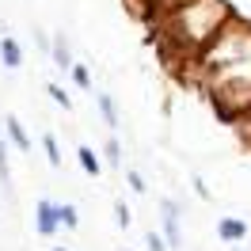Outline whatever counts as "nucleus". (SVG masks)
<instances>
[{"label":"nucleus","instance_id":"obj_1","mask_svg":"<svg viewBox=\"0 0 251 251\" xmlns=\"http://www.w3.org/2000/svg\"><path fill=\"white\" fill-rule=\"evenodd\" d=\"M61 228V205H53V202H38V232L42 236H53Z\"/></svg>","mask_w":251,"mask_h":251},{"label":"nucleus","instance_id":"obj_2","mask_svg":"<svg viewBox=\"0 0 251 251\" xmlns=\"http://www.w3.org/2000/svg\"><path fill=\"white\" fill-rule=\"evenodd\" d=\"M164 236H168V248H179L183 244V236H179V209L172 202H164Z\"/></svg>","mask_w":251,"mask_h":251},{"label":"nucleus","instance_id":"obj_3","mask_svg":"<svg viewBox=\"0 0 251 251\" xmlns=\"http://www.w3.org/2000/svg\"><path fill=\"white\" fill-rule=\"evenodd\" d=\"M244 232H248V225H244V221H232V217H225L217 225V236H221V240H244Z\"/></svg>","mask_w":251,"mask_h":251},{"label":"nucleus","instance_id":"obj_4","mask_svg":"<svg viewBox=\"0 0 251 251\" xmlns=\"http://www.w3.org/2000/svg\"><path fill=\"white\" fill-rule=\"evenodd\" d=\"M0 57H4V65H8V69H19V61H23V53H19L16 38H4V42H0Z\"/></svg>","mask_w":251,"mask_h":251},{"label":"nucleus","instance_id":"obj_5","mask_svg":"<svg viewBox=\"0 0 251 251\" xmlns=\"http://www.w3.org/2000/svg\"><path fill=\"white\" fill-rule=\"evenodd\" d=\"M8 137H12V145H19L23 152L31 149V141H27V133H23V126H19V118H8Z\"/></svg>","mask_w":251,"mask_h":251},{"label":"nucleus","instance_id":"obj_6","mask_svg":"<svg viewBox=\"0 0 251 251\" xmlns=\"http://www.w3.org/2000/svg\"><path fill=\"white\" fill-rule=\"evenodd\" d=\"M99 110H103V118H107L110 129H118V110H114V99H110V95H99Z\"/></svg>","mask_w":251,"mask_h":251},{"label":"nucleus","instance_id":"obj_7","mask_svg":"<svg viewBox=\"0 0 251 251\" xmlns=\"http://www.w3.org/2000/svg\"><path fill=\"white\" fill-rule=\"evenodd\" d=\"M80 164H84L88 175H99V160H95V152L88 149V145H80Z\"/></svg>","mask_w":251,"mask_h":251},{"label":"nucleus","instance_id":"obj_8","mask_svg":"<svg viewBox=\"0 0 251 251\" xmlns=\"http://www.w3.org/2000/svg\"><path fill=\"white\" fill-rule=\"evenodd\" d=\"M69 76H73V84H80V88H92V76H88L84 65H69Z\"/></svg>","mask_w":251,"mask_h":251},{"label":"nucleus","instance_id":"obj_9","mask_svg":"<svg viewBox=\"0 0 251 251\" xmlns=\"http://www.w3.org/2000/svg\"><path fill=\"white\" fill-rule=\"evenodd\" d=\"M50 99H53V103H57V107H65V110L73 107V99H69V95H65L61 88H57V84H50Z\"/></svg>","mask_w":251,"mask_h":251},{"label":"nucleus","instance_id":"obj_10","mask_svg":"<svg viewBox=\"0 0 251 251\" xmlns=\"http://www.w3.org/2000/svg\"><path fill=\"white\" fill-rule=\"evenodd\" d=\"M42 145H46V156H50V164H61V152H57V141H53V137H42Z\"/></svg>","mask_w":251,"mask_h":251},{"label":"nucleus","instance_id":"obj_11","mask_svg":"<svg viewBox=\"0 0 251 251\" xmlns=\"http://www.w3.org/2000/svg\"><path fill=\"white\" fill-rule=\"evenodd\" d=\"M61 225L65 228H76L80 221H76V209H73V205H61Z\"/></svg>","mask_w":251,"mask_h":251},{"label":"nucleus","instance_id":"obj_12","mask_svg":"<svg viewBox=\"0 0 251 251\" xmlns=\"http://www.w3.org/2000/svg\"><path fill=\"white\" fill-rule=\"evenodd\" d=\"M0 179H4V183L12 179V172H8V149H4V141H0Z\"/></svg>","mask_w":251,"mask_h":251},{"label":"nucleus","instance_id":"obj_13","mask_svg":"<svg viewBox=\"0 0 251 251\" xmlns=\"http://www.w3.org/2000/svg\"><path fill=\"white\" fill-rule=\"evenodd\" d=\"M149 251H168V244H164V240L152 232V236H149Z\"/></svg>","mask_w":251,"mask_h":251},{"label":"nucleus","instance_id":"obj_14","mask_svg":"<svg viewBox=\"0 0 251 251\" xmlns=\"http://www.w3.org/2000/svg\"><path fill=\"white\" fill-rule=\"evenodd\" d=\"M129 187H133V190H137V194H141V190H145V179H141V175H137V172H129Z\"/></svg>","mask_w":251,"mask_h":251},{"label":"nucleus","instance_id":"obj_15","mask_svg":"<svg viewBox=\"0 0 251 251\" xmlns=\"http://www.w3.org/2000/svg\"><path fill=\"white\" fill-rule=\"evenodd\" d=\"M107 160H110V164H118V141H107Z\"/></svg>","mask_w":251,"mask_h":251},{"label":"nucleus","instance_id":"obj_16","mask_svg":"<svg viewBox=\"0 0 251 251\" xmlns=\"http://www.w3.org/2000/svg\"><path fill=\"white\" fill-rule=\"evenodd\" d=\"M118 225H122V228H126V225H129V209H126L122 202H118Z\"/></svg>","mask_w":251,"mask_h":251},{"label":"nucleus","instance_id":"obj_17","mask_svg":"<svg viewBox=\"0 0 251 251\" xmlns=\"http://www.w3.org/2000/svg\"><path fill=\"white\" fill-rule=\"evenodd\" d=\"M53 251H65V248H53Z\"/></svg>","mask_w":251,"mask_h":251}]
</instances>
